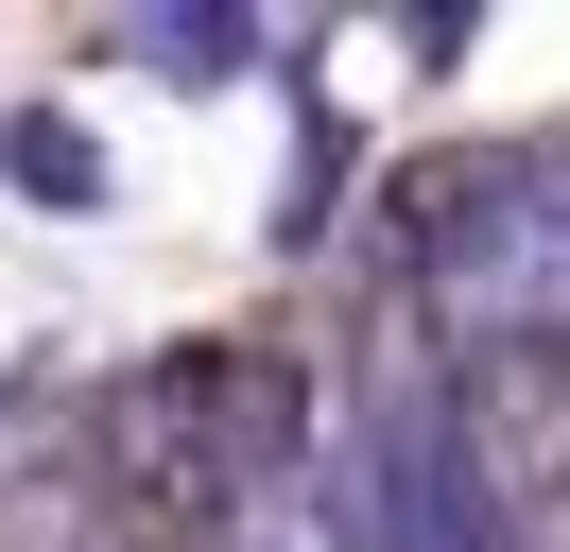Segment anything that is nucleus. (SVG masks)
<instances>
[{"mask_svg":"<svg viewBox=\"0 0 570 552\" xmlns=\"http://www.w3.org/2000/svg\"><path fill=\"white\" fill-rule=\"evenodd\" d=\"M432 328L484 345L501 379H570V156H466L415 207Z\"/></svg>","mask_w":570,"mask_h":552,"instance_id":"nucleus-1","label":"nucleus"},{"mask_svg":"<svg viewBox=\"0 0 570 552\" xmlns=\"http://www.w3.org/2000/svg\"><path fill=\"white\" fill-rule=\"evenodd\" d=\"M363 552H535L466 397L415 363H381V397H363Z\"/></svg>","mask_w":570,"mask_h":552,"instance_id":"nucleus-2","label":"nucleus"},{"mask_svg":"<svg viewBox=\"0 0 570 552\" xmlns=\"http://www.w3.org/2000/svg\"><path fill=\"white\" fill-rule=\"evenodd\" d=\"M174 448H190V535L208 552H346V501L294 448V397L277 414H174Z\"/></svg>","mask_w":570,"mask_h":552,"instance_id":"nucleus-3","label":"nucleus"},{"mask_svg":"<svg viewBox=\"0 0 570 552\" xmlns=\"http://www.w3.org/2000/svg\"><path fill=\"white\" fill-rule=\"evenodd\" d=\"M0 552H105V518H87L70 483H18V501H0Z\"/></svg>","mask_w":570,"mask_h":552,"instance_id":"nucleus-4","label":"nucleus"}]
</instances>
